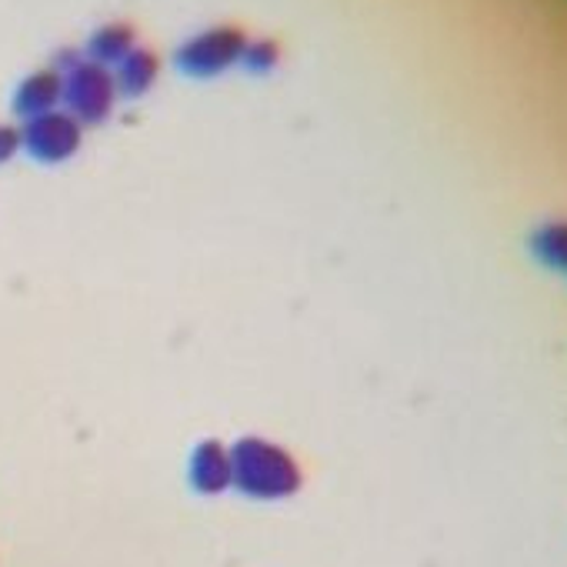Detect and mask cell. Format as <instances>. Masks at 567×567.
Wrapping results in <instances>:
<instances>
[{
  "label": "cell",
  "mask_w": 567,
  "mask_h": 567,
  "mask_svg": "<svg viewBox=\"0 0 567 567\" xmlns=\"http://www.w3.org/2000/svg\"><path fill=\"white\" fill-rule=\"evenodd\" d=\"M231 471L240 494L258 497V500H281L297 494L300 487V468L297 461L261 437H244L231 448Z\"/></svg>",
  "instance_id": "1"
},
{
  "label": "cell",
  "mask_w": 567,
  "mask_h": 567,
  "mask_svg": "<svg viewBox=\"0 0 567 567\" xmlns=\"http://www.w3.org/2000/svg\"><path fill=\"white\" fill-rule=\"evenodd\" d=\"M191 484L201 494H224L234 484L231 451L221 440H201L191 454Z\"/></svg>",
  "instance_id": "2"
},
{
  "label": "cell",
  "mask_w": 567,
  "mask_h": 567,
  "mask_svg": "<svg viewBox=\"0 0 567 567\" xmlns=\"http://www.w3.org/2000/svg\"><path fill=\"white\" fill-rule=\"evenodd\" d=\"M74 141H78V134H74V128L68 120H44L34 128L31 144L40 157H64V154L74 151Z\"/></svg>",
  "instance_id": "3"
},
{
  "label": "cell",
  "mask_w": 567,
  "mask_h": 567,
  "mask_svg": "<svg viewBox=\"0 0 567 567\" xmlns=\"http://www.w3.org/2000/svg\"><path fill=\"white\" fill-rule=\"evenodd\" d=\"M534 255L544 268L567 271V221L564 224H547L531 237Z\"/></svg>",
  "instance_id": "4"
},
{
  "label": "cell",
  "mask_w": 567,
  "mask_h": 567,
  "mask_svg": "<svg viewBox=\"0 0 567 567\" xmlns=\"http://www.w3.org/2000/svg\"><path fill=\"white\" fill-rule=\"evenodd\" d=\"M14 151V138L11 134H0V157H8Z\"/></svg>",
  "instance_id": "5"
}]
</instances>
